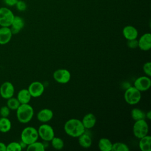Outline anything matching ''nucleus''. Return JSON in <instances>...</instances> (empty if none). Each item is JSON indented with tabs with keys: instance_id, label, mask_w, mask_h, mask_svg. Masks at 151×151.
I'll return each instance as SVG.
<instances>
[{
	"instance_id": "23",
	"label": "nucleus",
	"mask_w": 151,
	"mask_h": 151,
	"mask_svg": "<svg viewBox=\"0 0 151 151\" xmlns=\"http://www.w3.org/2000/svg\"><path fill=\"white\" fill-rule=\"evenodd\" d=\"M131 117L134 121L146 119V113L139 108H134L131 111Z\"/></svg>"
},
{
	"instance_id": "18",
	"label": "nucleus",
	"mask_w": 151,
	"mask_h": 151,
	"mask_svg": "<svg viewBox=\"0 0 151 151\" xmlns=\"http://www.w3.org/2000/svg\"><path fill=\"white\" fill-rule=\"evenodd\" d=\"M78 141L80 146L84 149L90 147L92 145V139L91 136L85 132L78 137Z\"/></svg>"
},
{
	"instance_id": "14",
	"label": "nucleus",
	"mask_w": 151,
	"mask_h": 151,
	"mask_svg": "<svg viewBox=\"0 0 151 151\" xmlns=\"http://www.w3.org/2000/svg\"><path fill=\"white\" fill-rule=\"evenodd\" d=\"M53 116V111L51 109L45 108L38 112L37 114V120L40 122L47 123L52 119Z\"/></svg>"
},
{
	"instance_id": "7",
	"label": "nucleus",
	"mask_w": 151,
	"mask_h": 151,
	"mask_svg": "<svg viewBox=\"0 0 151 151\" xmlns=\"http://www.w3.org/2000/svg\"><path fill=\"white\" fill-rule=\"evenodd\" d=\"M37 130L39 137L45 142H50L55 136L53 128L48 124H42L39 126Z\"/></svg>"
},
{
	"instance_id": "13",
	"label": "nucleus",
	"mask_w": 151,
	"mask_h": 151,
	"mask_svg": "<svg viewBox=\"0 0 151 151\" xmlns=\"http://www.w3.org/2000/svg\"><path fill=\"white\" fill-rule=\"evenodd\" d=\"M12 33L10 27H1L0 28V45H5L11 40Z\"/></svg>"
},
{
	"instance_id": "8",
	"label": "nucleus",
	"mask_w": 151,
	"mask_h": 151,
	"mask_svg": "<svg viewBox=\"0 0 151 151\" xmlns=\"http://www.w3.org/2000/svg\"><path fill=\"white\" fill-rule=\"evenodd\" d=\"M53 78L54 80L58 83L66 84L68 83L71 79V73L67 69H58L54 72Z\"/></svg>"
},
{
	"instance_id": "29",
	"label": "nucleus",
	"mask_w": 151,
	"mask_h": 151,
	"mask_svg": "<svg viewBox=\"0 0 151 151\" xmlns=\"http://www.w3.org/2000/svg\"><path fill=\"white\" fill-rule=\"evenodd\" d=\"M143 70L144 73L148 77L151 76V63L147 61L143 65Z\"/></svg>"
},
{
	"instance_id": "12",
	"label": "nucleus",
	"mask_w": 151,
	"mask_h": 151,
	"mask_svg": "<svg viewBox=\"0 0 151 151\" xmlns=\"http://www.w3.org/2000/svg\"><path fill=\"white\" fill-rule=\"evenodd\" d=\"M138 41V47L142 51H147L151 48V34L149 32L143 34Z\"/></svg>"
},
{
	"instance_id": "17",
	"label": "nucleus",
	"mask_w": 151,
	"mask_h": 151,
	"mask_svg": "<svg viewBox=\"0 0 151 151\" xmlns=\"http://www.w3.org/2000/svg\"><path fill=\"white\" fill-rule=\"evenodd\" d=\"M96 122V117L95 115L92 113H88L86 114L81 120L85 129H90L93 128L95 126Z\"/></svg>"
},
{
	"instance_id": "3",
	"label": "nucleus",
	"mask_w": 151,
	"mask_h": 151,
	"mask_svg": "<svg viewBox=\"0 0 151 151\" xmlns=\"http://www.w3.org/2000/svg\"><path fill=\"white\" fill-rule=\"evenodd\" d=\"M38 137L37 129L32 126L25 127L21 133V140L27 145L38 140Z\"/></svg>"
},
{
	"instance_id": "32",
	"label": "nucleus",
	"mask_w": 151,
	"mask_h": 151,
	"mask_svg": "<svg viewBox=\"0 0 151 151\" xmlns=\"http://www.w3.org/2000/svg\"><path fill=\"white\" fill-rule=\"evenodd\" d=\"M127 45L129 48L135 49L138 47V41L137 39L127 40Z\"/></svg>"
},
{
	"instance_id": "2",
	"label": "nucleus",
	"mask_w": 151,
	"mask_h": 151,
	"mask_svg": "<svg viewBox=\"0 0 151 151\" xmlns=\"http://www.w3.org/2000/svg\"><path fill=\"white\" fill-rule=\"evenodd\" d=\"M16 111L18 120L24 124L29 122L32 120L34 114L33 107L28 103L21 104Z\"/></svg>"
},
{
	"instance_id": "34",
	"label": "nucleus",
	"mask_w": 151,
	"mask_h": 151,
	"mask_svg": "<svg viewBox=\"0 0 151 151\" xmlns=\"http://www.w3.org/2000/svg\"><path fill=\"white\" fill-rule=\"evenodd\" d=\"M6 145L3 143L0 142V151H6Z\"/></svg>"
},
{
	"instance_id": "4",
	"label": "nucleus",
	"mask_w": 151,
	"mask_h": 151,
	"mask_svg": "<svg viewBox=\"0 0 151 151\" xmlns=\"http://www.w3.org/2000/svg\"><path fill=\"white\" fill-rule=\"evenodd\" d=\"M125 101L130 105H135L141 100V92L134 86L127 88L124 94Z\"/></svg>"
},
{
	"instance_id": "24",
	"label": "nucleus",
	"mask_w": 151,
	"mask_h": 151,
	"mask_svg": "<svg viewBox=\"0 0 151 151\" xmlns=\"http://www.w3.org/2000/svg\"><path fill=\"white\" fill-rule=\"evenodd\" d=\"M27 150L28 151H44L45 146L43 143L37 140L27 145Z\"/></svg>"
},
{
	"instance_id": "28",
	"label": "nucleus",
	"mask_w": 151,
	"mask_h": 151,
	"mask_svg": "<svg viewBox=\"0 0 151 151\" xmlns=\"http://www.w3.org/2000/svg\"><path fill=\"white\" fill-rule=\"evenodd\" d=\"M22 149L19 142H12L6 145V151H21Z\"/></svg>"
},
{
	"instance_id": "20",
	"label": "nucleus",
	"mask_w": 151,
	"mask_h": 151,
	"mask_svg": "<svg viewBox=\"0 0 151 151\" xmlns=\"http://www.w3.org/2000/svg\"><path fill=\"white\" fill-rule=\"evenodd\" d=\"M139 147L142 151H151V136L147 134L139 139Z\"/></svg>"
},
{
	"instance_id": "27",
	"label": "nucleus",
	"mask_w": 151,
	"mask_h": 151,
	"mask_svg": "<svg viewBox=\"0 0 151 151\" xmlns=\"http://www.w3.org/2000/svg\"><path fill=\"white\" fill-rule=\"evenodd\" d=\"M129 146L123 142H115L112 145L111 151H129Z\"/></svg>"
},
{
	"instance_id": "30",
	"label": "nucleus",
	"mask_w": 151,
	"mask_h": 151,
	"mask_svg": "<svg viewBox=\"0 0 151 151\" xmlns=\"http://www.w3.org/2000/svg\"><path fill=\"white\" fill-rule=\"evenodd\" d=\"M15 6H16L17 9L21 12L25 11L27 7L26 3L22 0H18Z\"/></svg>"
},
{
	"instance_id": "22",
	"label": "nucleus",
	"mask_w": 151,
	"mask_h": 151,
	"mask_svg": "<svg viewBox=\"0 0 151 151\" xmlns=\"http://www.w3.org/2000/svg\"><path fill=\"white\" fill-rule=\"evenodd\" d=\"M12 127L11 122L8 117H1L0 118V132L2 133L8 132Z\"/></svg>"
},
{
	"instance_id": "11",
	"label": "nucleus",
	"mask_w": 151,
	"mask_h": 151,
	"mask_svg": "<svg viewBox=\"0 0 151 151\" xmlns=\"http://www.w3.org/2000/svg\"><path fill=\"white\" fill-rule=\"evenodd\" d=\"M32 97H40L44 91V86L40 81H33L28 86L27 88Z\"/></svg>"
},
{
	"instance_id": "1",
	"label": "nucleus",
	"mask_w": 151,
	"mask_h": 151,
	"mask_svg": "<svg viewBox=\"0 0 151 151\" xmlns=\"http://www.w3.org/2000/svg\"><path fill=\"white\" fill-rule=\"evenodd\" d=\"M64 130L67 135L73 137H78L86 130L81 120L76 118L68 120L64 125Z\"/></svg>"
},
{
	"instance_id": "10",
	"label": "nucleus",
	"mask_w": 151,
	"mask_h": 151,
	"mask_svg": "<svg viewBox=\"0 0 151 151\" xmlns=\"http://www.w3.org/2000/svg\"><path fill=\"white\" fill-rule=\"evenodd\" d=\"M15 88L12 83L5 81L0 86V96L4 99H8L14 96Z\"/></svg>"
},
{
	"instance_id": "31",
	"label": "nucleus",
	"mask_w": 151,
	"mask_h": 151,
	"mask_svg": "<svg viewBox=\"0 0 151 151\" xmlns=\"http://www.w3.org/2000/svg\"><path fill=\"white\" fill-rule=\"evenodd\" d=\"M10 109L7 106H4L0 109V116L3 117H8L10 114Z\"/></svg>"
},
{
	"instance_id": "33",
	"label": "nucleus",
	"mask_w": 151,
	"mask_h": 151,
	"mask_svg": "<svg viewBox=\"0 0 151 151\" xmlns=\"http://www.w3.org/2000/svg\"><path fill=\"white\" fill-rule=\"evenodd\" d=\"M18 0H4V4L9 6H15Z\"/></svg>"
},
{
	"instance_id": "21",
	"label": "nucleus",
	"mask_w": 151,
	"mask_h": 151,
	"mask_svg": "<svg viewBox=\"0 0 151 151\" xmlns=\"http://www.w3.org/2000/svg\"><path fill=\"white\" fill-rule=\"evenodd\" d=\"M112 145L110 140L106 137L101 138L98 142V147L101 151H111Z\"/></svg>"
},
{
	"instance_id": "6",
	"label": "nucleus",
	"mask_w": 151,
	"mask_h": 151,
	"mask_svg": "<svg viewBox=\"0 0 151 151\" xmlns=\"http://www.w3.org/2000/svg\"><path fill=\"white\" fill-rule=\"evenodd\" d=\"M15 15L12 11L7 7L0 8V26L9 27Z\"/></svg>"
},
{
	"instance_id": "25",
	"label": "nucleus",
	"mask_w": 151,
	"mask_h": 151,
	"mask_svg": "<svg viewBox=\"0 0 151 151\" xmlns=\"http://www.w3.org/2000/svg\"><path fill=\"white\" fill-rule=\"evenodd\" d=\"M21 103L16 97H12L7 99L6 106L11 110H16L20 106Z\"/></svg>"
},
{
	"instance_id": "35",
	"label": "nucleus",
	"mask_w": 151,
	"mask_h": 151,
	"mask_svg": "<svg viewBox=\"0 0 151 151\" xmlns=\"http://www.w3.org/2000/svg\"><path fill=\"white\" fill-rule=\"evenodd\" d=\"M146 118L149 120L151 119V111L149 110L147 113H146Z\"/></svg>"
},
{
	"instance_id": "9",
	"label": "nucleus",
	"mask_w": 151,
	"mask_h": 151,
	"mask_svg": "<svg viewBox=\"0 0 151 151\" xmlns=\"http://www.w3.org/2000/svg\"><path fill=\"white\" fill-rule=\"evenodd\" d=\"M134 87H136L140 92L148 90L151 86V80L150 77L147 76L138 77L134 81Z\"/></svg>"
},
{
	"instance_id": "15",
	"label": "nucleus",
	"mask_w": 151,
	"mask_h": 151,
	"mask_svg": "<svg viewBox=\"0 0 151 151\" xmlns=\"http://www.w3.org/2000/svg\"><path fill=\"white\" fill-rule=\"evenodd\" d=\"M25 25L24 20L19 16H15L11 25L9 27L12 34H17L24 28Z\"/></svg>"
},
{
	"instance_id": "5",
	"label": "nucleus",
	"mask_w": 151,
	"mask_h": 151,
	"mask_svg": "<svg viewBox=\"0 0 151 151\" xmlns=\"http://www.w3.org/2000/svg\"><path fill=\"white\" fill-rule=\"evenodd\" d=\"M149 125L145 119L135 121L133 126V133L134 136L140 139L148 134Z\"/></svg>"
},
{
	"instance_id": "26",
	"label": "nucleus",
	"mask_w": 151,
	"mask_h": 151,
	"mask_svg": "<svg viewBox=\"0 0 151 151\" xmlns=\"http://www.w3.org/2000/svg\"><path fill=\"white\" fill-rule=\"evenodd\" d=\"M50 142L51 143L52 147L56 150H61L64 147V141L59 137L54 136Z\"/></svg>"
},
{
	"instance_id": "19",
	"label": "nucleus",
	"mask_w": 151,
	"mask_h": 151,
	"mask_svg": "<svg viewBox=\"0 0 151 151\" xmlns=\"http://www.w3.org/2000/svg\"><path fill=\"white\" fill-rule=\"evenodd\" d=\"M31 96L27 88H22L20 90L17 94V99L21 104H27L29 103L31 99Z\"/></svg>"
},
{
	"instance_id": "16",
	"label": "nucleus",
	"mask_w": 151,
	"mask_h": 151,
	"mask_svg": "<svg viewBox=\"0 0 151 151\" xmlns=\"http://www.w3.org/2000/svg\"><path fill=\"white\" fill-rule=\"evenodd\" d=\"M123 35L127 40L137 39L138 37L137 29L132 25H127L123 28Z\"/></svg>"
}]
</instances>
